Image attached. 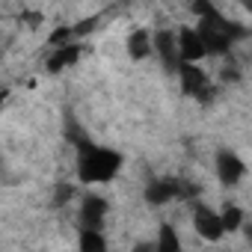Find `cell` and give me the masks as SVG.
Wrapping results in <instances>:
<instances>
[{"instance_id": "obj_6", "label": "cell", "mask_w": 252, "mask_h": 252, "mask_svg": "<svg viewBox=\"0 0 252 252\" xmlns=\"http://www.w3.org/2000/svg\"><path fill=\"white\" fill-rule=\"evenodd\" d=\"M175 196H178V184L175 181H152L149 190H146V199L152 205H163V202H169Z\"/></svg>"}, {"instance_id": "obj_4", "label": "cell", "mask_w": 252, "mask_h": 252, "mask_svg": "<svg viewBox=\"0 0 252 252\" xmlns=\"http://www.w3.org/2000/svg\"><path fill=\"white\" fill-rule=\"evenodd\" d=\"M104 217H107V202L101 196H86L83 205H80V222H83V228L101 231Z\"/></svg>"}, {"instance_id": "obj_5", "label": "cell", "mask_w": 252, "mask_h": 252, "mask_svg": "<svg viewBox=\"0 0 252 252\" xmlns=\"http://www.w3.org/2000/svg\"><path fill=\"white\" fill-rule=\"evenodd\" d=\"M178 71H181V83L187 89V95H205L208 92V77L199 65L193 63H178Z\"/></svg>"}, {"instance_id": "obj_10", "label": "cell", "mask_w": 252, "mask_h": 252, "mask_svg": "<svg viewBox=\"0 0 252 252\" xmlns=\"http://www.w3.org/2000/svg\"><path fill=\"white\" fill-rule=\"evenodd\" d=\"M77 60V45H63V48H54L51 60H48V71H60L65 65H71Z\"/></svg>"}, {"instance_id": "obj_14", "label": "cell", "mask_w": 252, "mask_h": 252, "mask_svg": "<svg viewBox=\"0 0 252 252\" xmlns=\"http://www.w3.org/2000/svg\"><path fill=\"white\" fill-rule=\"evenodd\" d=\"M3 98H6V92H3V89H0V101H3Z\"/></svg>"}, {"instance_id": "obj_12", "label": "cell", "mask_w": 252, "mask_h": 252, "mask_svg": "<svg viewBox=\"0 0 252 252\" xmlns=\"http://www.w3.org/2000/svg\"><path fill=\"white\" fill-rule=\"evenodd\" d=\"M220 222H222V231H237V228H240V222H243L240 208L225 205V208H222V214H220Z\"/></svg>"}, {"instance_id": "obj_7", "label": "cell", "mask_w": 252, "mask_h": 252, "mask_svg": "<svg viewBox=\"0 0 252 252\" xmlns=\"http://www.w3.org/2000/svg\"><path fill=\"white\" fill-rule=\"evenodd\" d=\"M128 54H131L134 60L149 57V54H152V33H149V30H134L131 39H128Z\"/></svg>"}, {"instance_id": "obj_9", "label": "cell", "mask_w": 252, "mask_h": 252, "mask_svg": "<svg viewBox=\"0 0 252 252\" xmlns=\"http://www.w3.org/2000/svg\"><path fill=\"white\" fill-rule=\"evenodd\" d=\"M152 48H158V54L169 63V65H178L181 60H178V48H175V33H160L155 42H152Z\"/></svg>"}, {"instance_id": "obj_11", "label": "cell", "mask_w": 252, "mask_h": 252, "mask_svg": "<svg viewBox=\"0 0 252 252\" xmlns=\"http://www.w3.org/2000/svg\"><path fill=\"white\" fill-rule=\"evenodd\" d=\"M80 252H107V240L101 231H92V228H83L80 231Z\"/></svg>"}, {"instance_id": "obj_13", "label": "cell", "mask_w": 252, "mask_h": 252, "mask_svg": "<svg viewBox=\"0 0 252 252\" xmlns=\"http://www.w3.org/2000/svg\"><path fill=\"white\" fill-rule=\"evenodd\" d=\"M134 252H155V246H137Z\"/></svg>"}, {"instance_id": "obj_2", "label": "cell", "mask_w": 252, "mask_h": 252, "mask_svg": "<svg viewBox=\"0 0 252 252\" xmlns=\"http://www.w3.org/2000/svg\"><path fill=\"white\" fill-rule=\"evenodd\" d=\"M217 175H220V181L222 184H237L243 175H246V163L231 152V149H222L220 155H217Z\"/></svg>"}, {"instance_id": "obj_8", "label": "cell", "mask_w": 252, "mask_h": 252, "mask_svg": "<svg viewBox=\"0 0 252 252\" xmlns=\"http://www.w3.org/2000/svg\"><path fill=\"white\" fill-rule=\"evenodd\" d=\"M152 246H155V252H181V237L172 225H160L158 240Z\"/></svg>"}, {"instance_id": "obj_1", "label": "cell", "mask_w": 252, "mask_h": 252, "mask_svg": "<svg viewBox=\"0 0 252 252\" xmlns=\"http://www.w3.org/2000/svg\"><path fill=\"white\" fill-rule=\"evenodd\" d=\"M122 169V155L101 146H83L77 158V175L86 184H104Z\"/></svg>"}, {"instance_id": "obj_3", "label": "cell", "mask_w": 252, "mask_h": 252, "mask_svg": "<svg viewBox=\"0 0 252 252\" xmlns=\"http://www.w3.org/2000/svg\"><path fill=\"white\" fill-rule=\"evenodd\" d=\"M193 228H196V234L199 237H205V240H211V243H217L225 231H222V222H220V214H214L211 208H196V214H193Z\"/></svg>"}]
</instances>
